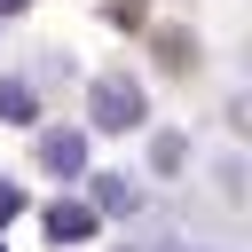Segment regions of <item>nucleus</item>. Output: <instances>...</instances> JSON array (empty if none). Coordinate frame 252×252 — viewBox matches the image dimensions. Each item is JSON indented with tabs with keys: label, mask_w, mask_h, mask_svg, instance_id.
Returning <instances> with one entry per match:
<instances>
[{
	"label": "nucleus",
	"mask_w": 252,
	"mask_h": 252,
	"mask_svg": "<svg viewBox=\"0 0 252 252\" xmlns=\"http://www.w3.org/2000/svg\"><path fill=\"white\" fill-rule=\"evenodd\" d=\"M16 213H24V189H16V181H0V228H8Z\"/></svg>",
	"instance_id": "7"
},
{
	"label": "nucleus",
	"mask_w": 252,
	"mask_h": 252,
	"mask_svg": "<svg viewBox=\"0 0 252 252\" xmlns=\"http://www.w3.org/2000/svg\"><path fill=\"white\" fill-rule=\"evenodd\" d=\"M39 165H47V173H63V181H79V173H87V134H63V126H55V134H39Z\"/></svg>",
	"instance_id": "3"
},
{
	"label": "nucleus",
	"mask_w": 252,
	"mask_h": 252,
	"mask_svg": "<svg viewBox=\"0 0 252 252\" xmlns=\"http://www.w3.org/2000/svg\"><path fill=\"white\" fill-rule=\"evenodd\" d=\"M87 197H94V220H134L142 213V189L126 173H87Z\"/></svg>",
	"instance_id": "2"
},
{
	"label": "nucleus",
	"mask_w": 252,
	"mask_h": 252,
	"mask_svg": "<svg viewBox=\"0 0 252 252\" xmlns=\"http://www.w3.org/2000/svg\"><path fill=\"white\" fill-rule=\"evenodd\" d=\"M150 165H158V173H181V134H158V142H150Z\"/></svg>",
	"instance_id": "6"
},
{
	"label": "nucleus",
	"mask_w": 252,
	"mask_h": 252,
	"mask_svg": "<svg viewBox=\"0 0 252 252\" xmlns=\"http://www.w3.org/2000/svg\"><path fill=\"white\" fill-rule=\"evenodd\" d=\"M24 8H32V0H0V16H24Z\"/></svg>",
	"instance_id": "8"
},
{
	"label": "nucleus",
	"mask_w": 252,
	"mask_h": 252,
	"mask_svg": "<svg viewBox=\"0 0 252 252\" xmlns=\"http://www.w3.org/2000/svg\"><path fill=\"white\" fill-rule=\"evenodd\" d=\"M47 236H55V244L94 236V205H47Z\"/></svg>",
	"instance_id": "4"
},
{
	"label": "nucleus",
	"mask_w": 252,
	"mask_h": 252,
	"mask_svg": "<svg viewBox=\"0 0 252 252\" xmlns=\"http://www.w3.org/2000/svg\"><path fill=\"white\" fill-rule=\"evenodd\" d=\"M0 252H8V244H0Z\"/></svg>",
	"instance_id": "9"
},
{
	"label": "nucleus",
	"mask_w": 252,
	"mask_h": 252,
	"mask_svg": "<svg viewBox=\"0 0 252 252\" xmlns=\"http://www.w3.org/2000/svg\"><path fill=\"white\" fill-rule=\"evenodd\" d=\"M0 118H8V126H32V118H39L32 79H0Z\"/></svg>",
	"instance_id": "5"
},
{
	"label": "nucleus",
	"mask_w": 252,
	"mask_h": 252,
	"mask_svg": "<svg viewBox=\"0 0 252 252\" xmlns=\"http://www.w3.org/2000/svg\"><path fill=\"white\" fill-rule=\"evenodd\" d=\"M87 118H94V134H134L150 118V102H142L134 79H94L87 87Z\"/></svg>",
	"instance_id": "1"
}]
</instances>
